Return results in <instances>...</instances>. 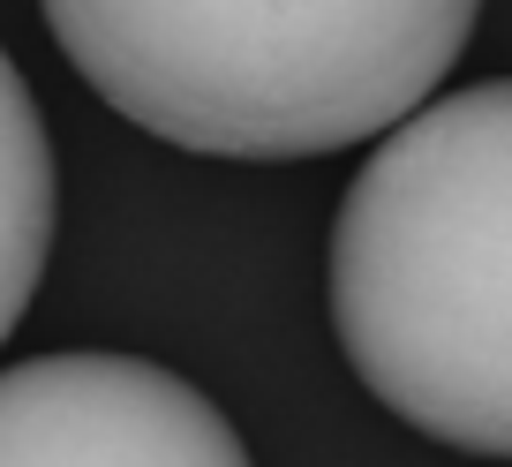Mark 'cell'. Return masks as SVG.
<instances>
[{
    "label": "cell",
    "instance_id": "obj_1",
    "mask_svg": "<svg viewBox=\"0 0 512 467\" xmlns=\"http://www.w3.org/2000/svg\"><path fill=\"white\" fill-rule=\"evenodd\" d=\"M332 332L369 400L512 460V83L384 129L332 219Z\"/></svg>",
    "mask_w": 512,
    "mask_h": 467
},
{
    "label": "cell",
    "instance_id": "obj_2",
    "mask_svg": "<svg viewBox=\"0 0 512 467\" xmlns=\"http://www.w3.org/2000/svg\"><path fill=\"white\" fill-rule=\"evenodd\" d=\"M121 121L196 159H324L400 129L482 0H38Z\"/></svg>",
    "mask_w": 512,
    "mask_h": 467
},
{
    "label": "cell",
    "instance_id": "obj_3",
    "mask_svg": "<svg viewBox=\"0 0 512 467\" xmlns=\"http://www.w3.org/2000/svg\"><path fill=\"white\" fill-rule=\"evenodd\" d=\"M0 467H256L234 422L136 355H31L0 370Z\"/></svg>",
    "mask_w": 512,
    "mask_h": 467
},
{
    "label": "cell",
    "instance_id": "obj_4",
    "mask_svg": "<svg viewBox=\"0 0 512 467\" xmlns=\"http://www.w3.org/2000/svg\"><path fill=\"white\" fill-rule=\"evenodd\" d=\"M53 211H61V174H53V136L31 83L0 53V347L31 309L38 279L53 257Z\"/></svg>",
    "mask_w": 512,
    "mask_h": 467
}]
</instances>
